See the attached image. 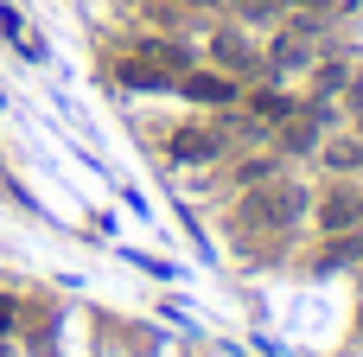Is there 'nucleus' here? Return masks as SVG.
<instances>
[{"label":"nucleus","mask_w":363,"mask_h":357,"mask_svg":"<svg viewBox=\"0 0 363 357\" xmlns=\"http://www.w3.org/2000/svg\"><path fill=\"white\" fill-rule=\"evenodd\" d=\"M306 204H313V185L287 166V172H274L268 185L236 192L230 230H236V236H274V243H287V236L306 230Z\"/></svg>","instance_id":"obj_1"},{"label":"nucleus","mask_w":363,"mask_h":357,"mask_svg":"<svg viewBox=\"0 0 363 357\" xmlns=\"http://www.w3.org/2000/svg\"><path fill=\"white\" fill-rule=\"evenodd\" d=\"M236 153V134H230V121L223 115H185V121H172L166 134H160V160L172 166V172H217L223 160Z\"/></svg>","instance_id":"obj_2"},{"label":"nucleus","mask_w":363,"mask_h":357,"mask_svg":"<svg viewBox=\"0 0 363 357\" xmlns=\"http://www.w3.org/2000/svg\"><path fill=\"white\" fill-rule=\"evenodd\" d=\"M198 57L217 64V70H230V77H242V83L262 77V38L249 26H236V19H211L198 32Z\"/></svg>","instance_id":"obj_3"},{"label":"nucleus","mask_w":363,"mask_h":357,"mask_svg":"<svg viewBox=\"0 0 363 357\" xmlns=\"http://www.w3.org/2000/svg\"><path fill=\"white\" fill-rule=\"evenodd\" d=\"M242 77H230V70H217V64H191V70H179L172 77V96L185 102V109H198V115H223V109H242Z\"/></svg>","instance_id":"obj_4"},{"label":"nucleus","mask_w":363,"mask_h":357,"mask_svg":"<svg viewBox=\"0 0 363 357\" xmlns=\"http://www.w3.org/2000/svg\"><path fill=\"white\" fill-rule=\"evenodd\" d=\"M306 224H313V236H345V230H363V179H325V185H313Z\"/></svg>","instance_id":"obj_5"},{"label":"nucleus","mask_w":363,"mask_h":357,"mask_svg":"<svg viewBox=\"0 0 363 357\" xmlns=\"http://www.w3.org/2000/svg\"><path fill=\"white\" fill-rule=\"evenodd\" d=\"M313 166H319V179H357L363 172V128H332L325 141H319V153H313Z\"/></svg>","instance_id":"obj_6"},{"label":"nucleus","mask_w":363,"mask_h":357,"mask_svg":"<svg viewBox=\"0 0 363 357\" xmlns=\"http://www.w3.org/2000/svg\"><path fill=\"white\" fill-rule=\"evenodd\" d=\"M128 51H134V57H147V64H160L166 77H179V70H191V64H198V45H191V38H172V32H140Z\"/></svg>","instance_id":"obj_7"},{"label":"nucleus","mask_w":363,"mask_h":357,"mask_svg":"<svg viewBox=\"0 0 363 357\" xmlns=\"http://www.w3.org/2000/svg\"><path fill=\"white\" fill-rule=\"evenodd\" d=\"M108 77H115V89H128V96H172V77L160 70V64H147V57H115L108 64Z\"/></svg>","instance_id":"obj_8"},{"label":"nucleus","mask_w":363,"mask_h":357,"mask_svg":"<svg viewBox=\"0 0 363 357\" xmlns=\"http://www.w3.org/2000/svg\"><path fill=\"white\" fill-rule=\"evenodd\" d=\"M0 38H6L26 64H45V57H51V51H45V38H38V26H32L13 0H0Z\"/></svg>","instance_id":"obj_9"},{"label":"nucleus","mask_w":363,"mask_h":357,"mask_svg":"<svg viewBox=\"0 0 363 357\" xmlns=\"http://www.w3.org/2000/svg\"><path fill=\"white\" fill-rule=\"evenodd\" d=\"M223 19H236V26H249L262 38V32H274L287 19V0H223Z\"/></svg>","instance_id":"obj_10"},{"label":"nucleus","mask_w":363,"mask_h":357,"mask_svg":"<svg viewBox=\"0 0 363 357\" xmlns=\"http://www.w3.org/2000/svg\"><path fill=\"white\" fill-rule=\"evenodd\" d=\"M13 332H19V300L0 294V339H13Z\"/></svg>","instance_id":"obj_11"},{"label":"nucleus","mask_w":363,"mask_h":357,"mask_svg":"<svg viewBox=\"0 0 363 357\" xmlns=\"http://www.w3.org/2000/svg\"><path fill=\"white\" fill-rule=\"evenodd\" d=\"M357 179H363V172H357Z\"/></svg>","instance_id":"obj_12"}]
</instances>
